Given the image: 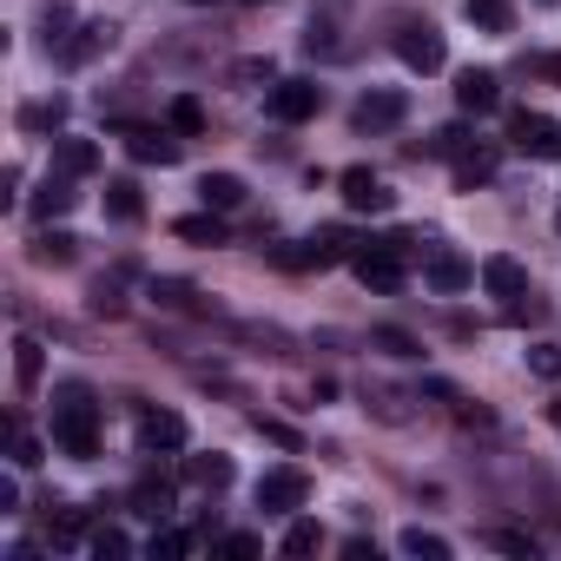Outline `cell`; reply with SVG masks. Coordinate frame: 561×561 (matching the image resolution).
<instances>
[{
    "instance_id": "cell-1",
    "label": "cell",
    "mask_w": 561,
    "mask_h": 561,
    "mask_svg": "<svg viewBox=\"0 0 561 561\" xmlns=\"http://www.w3.org/2000/svg\"><path fill=\"white\" fill-rule=\"evenodd\" d=\"M54 443L67 449V456H100V410L87 403V390L73 383V390H60V403H54Z\"/></svg>"
},
{
    "instance_id": "cell-2",
    "label": "cell",
    "mask_w": 561,
    "mask_h": 561,
    "mask_svg": "<svg viewBox=\"0 0 561 561\" xmlns=\"http://www.w3.org/2000/svg\"><path fill=\"white\" fill-rule=\"evenodd\" d=\"M403 251H390L383 238H370V244H357V257H351V271H357V285L364 291H377V298H390V291H403Z\"/></svg>"
},
{
    "instance_id": "cell-3",
    "label": "cell",
    "mask_w": 561,
    "mask_h": 561,
    "mask_svg": "<svg viewBox=\"0 0 561 561\" xmlns=\"http://www.w3.org/2000/svg\"><path fill=\"white\" fill-rule=\"evenodd\" d=\"M264 106H271L277 126H305V119L324 113V87H318V80H277V87L264 93Z\"/></svg>"
},
{
    "instance_id": "cell-4",
    "label": "cell",
    "mask_w": 561,
    "mask_h": 561,
    "mask_svg": "<svg viewBox=\"0 0 561 561\" xmlns=\"http://www.w3.org/2000/svg\"><path fill=\"white\" fill-rule=\"evenodd\" d=\"M305 502H311V476H305V469L285 462V469H264V476H257V508H264V515H291V508H305Z\"/></svg>"
},
{
    "instance_id": "cell-5",
    "label": "cell",
    "mask_w": 561,
    "mask_h": 561,
    "mask_svg": "<svg viewBox=\"0 0 561 561\" xmlns=\"http://www.w3.org/2000/svg\"><path fill=\"white\" fill-rule=\"evenodd\" d=\"M397 60H403L410 73H443L449 47H443V34H436L430 21H403V27H397Z\"/></svg>"
},
{
    "instance_id": "cell-6",
    "label": "cell",
    "mask_w": 561,
    "mask_h": 561,
    "mask_svg": "<svg viewBox=\"0 0 561 561\" xmlns=\"http://www.w3.org/2000/svg\"><path fill=\"white\" fill-rule=\"evenodd\" d=\"M508 146L528 159H561V126L548 113H508Z\"/></svg>"
},
{
    "instance_id": "cell-7",
    "label": "cell",
    "mask_w": 561,
    "mask_h": 561,
    "mask_svg": "<svg viewBox=\"0 0 561 561\" xmlns=\"http://www.w3.org/2000/svg\"><path fill=\"white\" fill-rule=\"evenodd\" d=\"M423 277H430V291L456 298V291H469V285H476V264H469V257H456V251H443V244H423Z\"/></svg>"
},
{
    "instance_id": "cell-8",
    "label": "cell",
    "mask_w": 561,
    "mask_h": 561,
    "mask_svg": "<svg viewBox=\"0 0 561 561\" xmlns=\"http://www.w3.org/2000/svg\"><path fill=\"white\" fill-rule=\"evenodd\" d=\"M337 192H344V205L351 211H390L397 205V192L370 172V165H351V172H337Z\"/></svg>"
},
{
    "instance_id": "cell-9",
    "label": "cell",
    "mask_w": 561,
    "mask_h": 561,
    "mask_svg": "<svg viewBox=\"0 0 561 561\" xmlns=\"http://www.w3.org/2000/svg\"><path fill=\"white\" fill-rule=\"evenodd\" d=\"M133 423H139V449H185V436H192L185 416L179 410H159V403H139Z\"/></svg>"
},
{
    "instance_id": "cell-10",
    "label": "cell",
    "mask_w": 561,
    "mask_h": 561,
    "mask_svg": "<svg viewBox=\"0 0 561 561\" xmlns=\"http://www.w3.org/2000/svg\"><path fill=\"white\" fill-rule=\"evenodd\" d=\"M126 508L139 515V522H172V508H179V489H172V476H139L133 482V495H126Z\"/></svg>"
},
{
    "instance_id": "cell-11",
    "label": "cell",
    "mask_w": 561,
    "mask_h": 561,
    "mask_svg": "<svg viewBox=\"0 0 561 561\" xmlns=\"http://www.w3.org/2000/svg\"><path fill=\"white\" fill-rule=\"evenodd\" d=\"M403 113H410L403 93H364L357 113H351V126H357V133H390V126H403Z\"/></svg>"
},
{
    "instance_id": "cell-12",
    "label": "cell",
    "mask_w": 561,
    "mask_h": 561,
    "mask_svg": "<svg viewBox=\"0 0 561 561\" xmlns=\"http://www.w3.org/2000/svg\"><path fill=\"white\" fill-rule=\"evenodd\" d=\"M456 106H462V113H495V106H502V80H495L489 67L456 73Z\"/></svg>"
},
{
    "instance_id": "cell-13",
    "label": "cell",
    "mask_w": 561,
    "mask_h": 561,
    "mask_svg": "<svg viewBox=\"0 0 561 561\" xmlns=\"http://www.w3.org/2000/svg\"><path fill=\"white\" fill-rule=\"evenodd\" d=\"M126 152L139 159V165H179V139H172V126L159 133V126H126Z\"/></svg>"
},
{
    "instance_id": "cell-14",
    "label": "cell",
    "mask_w": 561,
    "mask_h": 561,
    "mask_svg": "<svg viewBox=\"0 0 561 561\" xmlns=\"http://www.w3.org/2000/svg\"><path fill=\"white\" fill-rule=\"evenodd\" d=\"M73 205H80V192H73V179H67V172H47V179H41V192L27 198V211H34L41 225H54V218H67Z\"/></svg>"
},
{
    "instance_id": "cell-15",
    "label": "cell",
    "mask_w": 561,
    "mask_h": 561,
    "mask_svg": "<svg viewBox=\"0 0 561 561\" xmlns=\"http://www.w3.org/2000/svg\"><path fill=\"white\" fill-rule=\"evenodd\" d=\"M179 476H185L192 489L218 495V489H231V476H238V469H231V456H225V449H211V456H185V469H179Z\"/></svg>"
},
{
    "instance_id": "cell-16",
    "label": "cell",
    "mask_w": 561,
    "mask_h": 561,
    "mask_svg": "<svg viewBox=\"0 0 561 561\" xmlns=\"http://www.w3.org/2000/svg\"><path fill=\"white\" fill-rule=\"evenodd\" d=\"M113 47V27L106 21H87V27H73V41L60 47V67H87V60H100Z\"/></svg>"
},
{
    "instance_id": "cell-17",
    "label": "cell",
    "mask_w": 561,
    "mask_h": 561,
    "mask_svg": "<svg viewBox=\"0 0 561 561\" xmlns=\"http://www.w3.org/2000/svg\"><path fill=\"white\" fill-rule=\"evenodd\" d=\"M482 285H489V298H522L528 291V271L495 251V257H482Z\"/></svg>"
},
{
    "instance_id": "cell-18",
    "label": "cell",
    "mask_w": 561,
    "mask_h": 561,
    "mask_svg": "<svg viewBox=\"0 0 561 561\" xmlns=\"http://www.w3.org/2000/svg\"><path fill=\"white\" fill-rule=\"evenodd\" d=\"M54 172H67V179H87V172H100V146L93 139H54Z\"/></svg>"
},
{
    "instance_id": "cell-19",
    "label": "cell",
    "mask_w": 561,
    "mask_h": 561,
    "mask_svg": "<svg viewBox=\"0 0 561 561\" xmlns=\"http://www.w3.org/2000/svg\"><path fill=\"white\" fill-rule=\"evenodd\" d=\"M495 165H502V159H495V146H469V152L456 159V192L489 185V179H495Z\"/></svg>"
},
{
    "instance_id": "cell-20",
    "label": "cell",
    "mask_w": 561,
    "mask_h": 561,
    "mask_svg": "<svg viewBox=\"0 0 561 561\" xmlns=\"http://www.w3.org/2000/svg\"><path fill=\"white\" fill-rule=\"evenodd\" d=\"M198 198H205V211H238V205H244V179L205 172V179H198Z\"/></svg>"
},
{
    "instance_id": "cell-21",
    "label": "cell",
    "mask_w": 561,
    "mask_h": 561,
    "mask_svg": "<svg viewBox=\"0 0 561 561\" xmlns=\"http://www.w3.org/2000/svg\"><path fill=\"white\" fill-rule=\"evenodd\" d=\"M311 257H318V271L324 264H351L357 257V238L344 225H324V231H311Z\"/></svg>"
},
{
    "instance_id": "cell-22",
    "label": "cell",
    "mask_w": 561,
    "mask_h": 561,
    "mask_svg": "<svg viewBox=\"0 0 561 561\" xmlns=\"http://www.w3.org/2000/svg\"><path fill=\"white\" fill-rule=\"evenodd\" d=\"M60 126H67V100H60V93H54V100H27V106H21V133H34V139H41V133H60Z\"/></svg>"
},
{
    "instance_id": "cell-23",
    "label": "cell",
    "mask_w": 561,
    "mask_h": 561,
    "mask_svg": "<svg viewBox=\"0 0 561 561\" xmlns=\"http://www.w3.org/2000/svg\"><path fill=\"white\" fill-rule=\"evenodd\" d=\"M106 218H119V225H139L146 218V198H139L133 179H106Z\"/></svg>"
},
{
    "instance_id": "cell-24",
    "label": "cell",
    "mask_w": 561,
    "mask_h": 561,
    "mask_svg": "<svg viewBox=\"0 0 561 561\" xmlns=\"http://www.w3.org/2000/svg\"><path fill=\"white\" fill-rule=\"evenodd\" d=\"M27 257L60 271V264H73V257H80V238H73V231H41V238L27 244Z\"/></svg>"
},
{
    "instance_id": "cell-25",
    "label": "cell",
    "mask_w": 561,
    "mask_h": 561,
    "mask_svg": "<svg viewBox=\"0 0 561 561\" xmlns=\"http://www.w3.org/2000/svg\"><path fill=\"white\" fill-rule=\"evenodd\" d=\"M462 14H469V27H482V34H508V27H515V8H508V0H462Z\"/></svg>"
},
{
    "instance_id": "cell-26",
    "label": "cell",
    "mask_w": 561,
    "mask_h": 561,
    "mask_svg": "<svg viewBox=\"0 0 561 561\" xmlns=\"http://www.w3.org/2000/svg\"><path fill=\"white\" fill-rule=\"evenodd\" d=\"M47 541H54V548H87V541H93L87 508H60V515L47 522Z\"/></svg>"
},
{
    "instance_id": "cell-27",
    "label": "cell",
    "mask_w": 561,
    "mask_h": 561,
    "mask_svg": "<svg viewBox=\"0 0 561 561\" xmlns=\"http://www.w3.org/2000/svg\"><path fill=\"white\" fill-rule=\"evenodd\" d=\"M41 41H47V54H60L73 41V8H67V0H47V8H41Z\"/></svg>"
},
{
    "instance_id": "cell-28",
    "label": "cell",
    "mask_w": 561,
    "mask_h": 561,
    "mask_svg": "<svg viewBox=\"0 0 561 561\" xmlns=\"http://www.w3.org/2000/svg\"><path fill=\"white\" fill-rule=\"evenodd\" d=\"M41 377H47V357H41L34 337H21V344H14V383H21V397L41 390Z\"/></svg>"
},
{
    "instance_id": "cell-29",
    "label": "cell",
    "mask_w": 561,
    "mask_h": 561,
    "mask_svg": "<svg viewBox=\"0 0 561 561\" xmlns=\"http://www.w3.org/2000/svg\"><path fill=\"white\" fill-rule=\"evenodd\" d=\"M8 456H14V469H34L41 462V443H34V430H27L21 410H8Z\"/></svg>"
},
{
    "instance_id": "cell-30",
    "label": "cell",
    "mask_w": 561,
    "mask_h": 561,
    "mask_svg": "<svg viewBox=\"0 0 561 561\" xmlns=\"http://www.w3.org/2000/svg\"><path fill=\"white\" fill-rule=\"evenodd\" d=\"M165 126H172L179 139H198V133H205V106H198L192 93H179V100L165 106Z\"/></svg>"
},
{
    "instance_id": "cell-31",
    "label": "cell",
    "mask_w": 561,
    "mask_h": 561,
    "mask_svg": "<svg viewBox=\"0 0 561 561\" xmlns=\"http://www.w3.org/2000/svg\"><path fill=\"white\" fill-rule=\"evenodd\" d=\"M152 305H165V311H198V285H185V277H152Z\"/></svg>"
},
{
    "instance_id": "cell-32",
    "label": "cell",
    "mask_w": 561,
    "mask_h": 561,
    "mask_svg": "<svg viewBox=\"0 0 561 561\" xmlns=\"http://www.w3.org/2000/svg\"><path fill=\"white\" fill-rule=\"evenodd\" d=\"M231 87H277L271 54H244V60H231Z\"/></svg>"
},
{
    "instance_id": "cell-33",
    "label": "cell",
    "mask_w": 561,
    "mask_h": 561,
    "mask_svg": "<svg viewBox=\"0 0 561 561\" xmlns=\"http://www.w3.org/2000/svg\"><path fill=\"white\" fill-rule=\"evenodd\" d=\"M364 410H370V416H383V423H410V397H403V390H383V383H377V390H364Z\"/></svg>"
},
{
    "instance_id": "cell-34",
    "label": "cell",
    "mask_w": 561,
    "mask_h": 561,
    "mask_svg": "<svg viewBox=\"0 0 561 561\" xmlns=\"http://www.w3.org/2000/svg\"><path fill=\"white\" fill-rule=\"evenodd\" d=\"M251 430H257L264 443H277V449H291V456L305 449V436H298V430H291L285 416H264V410H251Z\"/></svg>"
},
{
    "instance_id": "cell-35",
    "label": "cell",
    "mask_w": 561,
    "mask_h": 561,
    "mask_svg": "<svg viewBox=\"0 0 561 561\" xmlns=\"http://www.w3.org/2000/svg\"><path fill=\"white\" fill-rule=\"evenodd\" d=\"M172 231H179L185 244H225V225H218L211 211H192V218H179Z\"/></svg>"
},
{
    "instance_id": "cell-36",
    "label": "cell",
    "mask_w": 561,
    "mask_h": 561,
    "mask_svg": "<svg viewBox=\"0 0 561 561\" xmlns=\"http://www.w3.org/2000/svg\"><path fill=\"white\" fill-rule=\"evenodd\" d=\"M370 351H383V357H423V344L410 331H397V324H377L370 331Z\"/></svg>"
},
{
    "instance_id": "cell-37",
    "label": "cell",
    "mask_w": 561,
    "mask_h": 561,
    "mask_svg": "<svg viewBox=\"0 0 561 561\" xmlns=\"http://www.w3.org/2000/svg\"><path fill=\"white\" fill-rule=\"evenodd\" d=\"M146 554H152V561H179V554H192V535L159 522V528H152V541H146Z\"/></svg>"
},
{
    "instance_id": "cell-38",
    "label": "cell",
    "mask_w": 561,
    "mask_h": 561,
    "mask_svg": "<svg viewBox=\"0 0 561 561\" xmlns=\"http://www.w3.org/2000/svg\"><path fill=\"white\" fill-rule=\"evenodd\" d=\"M469 146H476V139H469V126H436V133H430V152H436V159H449V165H456Z\"/></svg>"
},
{
    "instance_id": "cell-39",
    "label": "cell",
    "mask_w": 561,
    "mask_h": 561,
    "mask_svg": "<svg viewBox=\"0 0 561 561\" xmlns=\"http://www.w3.org/2000/svg\"><path fill=\"white\" fill-rule=\"evenodd\" d=\"M87 548H93V554H100V561H126V554H133V535H126V528H113V522H106V528H93V541H87Z\"/></svg>"
},
{
    "instance_id": "cell-40",
    "label": "cell",
    "mask_w": 561,
    "mask_h": 561,
    "mask_svg": "<svg viewBox=\"0 0 561 561\" xmlns=\"http://www.w3.org/2000/svg\"><path fill=\"white\" fill-rule=\"evenodd\" d=\"M403 554H423V561H449V541L430 535V528H403Z\"/></svg>"
},
{
    "instance_id": "cell-41",
    "label": "cell",
    "mask_w": 561,
    "mask_h": 561,
    "mask_svg": "<svg viewBox=\"0 0 561 561\" xmlns=\"http://www.w3.org/2000/svg\"><path fill=\"white\" fill-rule=\"evenodd\" d=\"M87 305H93V318H119V311H126V298H119V277H100V285L87 291Z\"/></svg>"
},
{
    "instance_id": "cell-42",
    "label": "cell",
    "mask_w": 561,
    "mask_h": 561,
    "mask_svg": "<svg viewBox=\"0 0 561 561\" xmlns=\"http://www.w3.org/2000/svg\"><path fill=\"white\" fill-rule=\"evenodd\" d=\"M324 548V528L318 522H291L285 528V554H318Z\"/></svg>"
},
{
    "instance_id": "cell-43",
    "label": "cell",
    "mask_w": 561,
    "mask_h": 561,
    "mask_svg": "<svg viewBox=\"0 0 561 561\" xmlns=\"http://www.w3.org/2000/svg\"><path fill=\"white\" fill-rule=\"evenodd\" d=\"M528 370L541 383H561V344H528Z\"/></svg>"
},
{
    "instance_id": "cell-44",
    "label": "cell",
    "mask_w": 561,
    "mask_h": 561,
    "mask_svg": "<svg viewBox=\"0 0 561 561\" xmlns=\"http://www.w3.org/2000/svg\"><path fill=\"white\" fill-rule=\"evenodd\" d=\"M271 264H277V271H318L311 238H305V244H271Z\"/></svg>"
},
{
    "instance_id": "cell-45",
    "label": "cell",
    "mask_w": 561,
    "mask_h": 561,
    "mask_svg": "<svg viewBox=\"0 0 561 561\" xmlns=\"http://www.w3.org/2000/svg\"><path fill=\"white\" fill-rule=\"evenodd\" d=\"M548 318V305L535 298V291H522V298H508V324H541Z\"/></svg>"
},
{
    "instance_id": "cell-46",
    "label": "cell",
    "mask_w": 561,
    "mask_h": 561,
    "mask_svg": "<svg viewBox=\"0 0 561 561\" xmlns=\"http://www.w3.org/2000/svg\"><path fill=\"white\" fill-rule=\"evenodd\" d=\"M449 410H456V423H462V430H495V416H489L482 403H469V397H456Z\"/></svg>"
},
{
    "instance_id": "cell-47",
    "label": "cell",
    "mask_w": 561,
    "mask_h": 561,
    "mask_svg": "<svg viewBox=\"0 0 561 561\" xmlns=\"http://www.w3.org/2000/svg\"><path fill=\"white\" fill-rule=\"evenodd\" d=\"M257 548H264V541H257V535H244V528H238V535H218V554H231V561H251Z\"/></svg>"
},
{
    "instance_id": "cell-48",
    "label": "cell",
    "mask_w": 561,
    "mask_h": 561,
    "mask_svg": "<svg viewBox=\"0 0 561 561\" xmlns=\"http://www.w3.org/2000/svg\"><path fill=\"white\" fill-rule=\"evenodd\" d=\"M495 548H502V554H535V535H522V528H495Z\"/></svg>"
},
{
    "instance_id": "cell-49",
    "label": "cell",
    "mask_w": 561,
    "mask_h": 561,
    "mask_svg": "<svg viewBox=\"0 0 561 561\" xmlns=\"http://www.w3.org/2000/svg\"><path fill=\"white\" fill-rule=\"evenodd\" d=\"M528 73L548 80V87H561V54H528Z\"/></svg>"
},
{
    "instance_id": "cell-50",
    "label": "cell",
    "mask_w": 561,
    "mask_h": 561,
    "mask_svg": "<svg viewBox=\"0 0 561 561\" xmlns=\"http://www.w3.org/2000/svg\"><path fill=\"white\" fill-rule=\"evenodd\" d=\"M0 515H21V482L0 476Z\"/></svg>"
},
{
    "instance_id": "cell-51",
    "label": "cell",
    "mask_w": 561,
    "mask_h": 561,
    "mask_svg": "<svg viewBox=\"0 0 561 561\" xmlns=\"http://www.w3.org/2000/svg\"><path fill=\"white\" fill-rule=\"evenodd\" d=\"M344 554H351V561H377V541H370V535H357V541H344Z\"/></svg>"
},
{
    "instance_id": "cell-52",
    "label": "cell",
    "mask_w": 561,
    "mask_h": 561,
    "mask_svg": "<svg viewBox=\"0 0 561 561\" xmlns=\"http://www.w3.org/2000/svg\"><path fill=\"white\" fill-rule=\"evenodd\" d=\"M0 198H8V205L21 198V165H8V172H0Z\"/></svg>"
},
{
    "instance_id": "cell-53",
    "label": "cell",
    "mask_w": 561,
    "mask_h": 561,
    "mask_svg": "<svg viewBox=\"0 0 561 561\" xmlns=\"http://www.w3.org/2000/svg\"><path fill=\"white\" fill-rule=\"evenodd\" d=\"M423 397H436V403H456V383H443V377H430V383H423Z\"/></svg>"
},
{
    "instance_id": "cell-54",
    "label": "cell",
    "mask_w": 561,
    "mask_h": 561,
    "mask_svg": "<svg viewBox=\"0 0 561 561\" xmlns=\"http://www.w3.org/2000/svg\"><path fill=\"white\" fill-rule=\"evenodd\" d=\"M548 423H554V430H561V397H554V403H548Z\"/></svg>"
},
{
    "instance_id": "cell-55",
    "label": "cell",
    "mask_w": 561,
    "mask_h": 561,
    "mask_svg": "<svg viewBox=\"0 0 561 561\" xmlns=\"http://www.w3.org/2000/svg\"><path fill=\"white\" fill-rule=\"evenodd\" d=\"M244 8H271V0H244Z\"/></svg>"
},
{
    "instance_id": "cell-56",
    "label": "cell",
    "mask_w": 561,
    "mask_h": 561,
    "mask_svg": "<svg viewBox=\"0 0 561 561\" xmlns=\"http://www.w3.org/2000/svg\"><path fill=\"white\" fill-rule=\"evenodd\" d=\"M541 8H554V0H541Z\"/></svg>"
},
{
    "instance_id": "cell-57",
    "label": "cell",
    "mask_w": 561,
    "mask_h": 561,
    "mask_svg": "<svg viewBox=\"0 0 561 561\" xmlns=\"http://www.w3.org/2000/svg\"><path fill=\"white\" fill-rule=\"evenodd\" d=\"M198 8H205V0H198Z\"/></svg>"
}]
</instances>
